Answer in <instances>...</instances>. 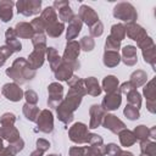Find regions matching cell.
Listing matches in <instances>:
<instances>
[{"instance_id": "6da1fadb", "label": "cell", "mask_w": 156, "mask_h": 156, "mask_svg": "<svg viewBox=\"0 0 156 156\" xmlns=\"http://www.w3.org/2000/svg\"><path fill=\"white\" fill-rule=\"evenodd\" d=\"M67 84L69 87L68 93L66 98L60 102V105L56 107V115L58 121H61L65 124H68L73 121L74 118V111L79 107L83 96L87 94L85 85H84V79L72 76L68 80Z\"/></svg>"}, {"instance_id": "7a4b0ae2", "label": "cell", "mask_w": 156, "mask_h": 156, "mask_svg": "<svg viewBox=\"0 0 156 156\" xmlns=\"http://www.w3.org/2000/svg\"><path fill=\"white\" fill-rule=\"evenodd\" d=\"M35 69L30 67L27 58L18 57L13 61L12 66L6 69V74L13 80L16 84H24L29 80H32L35 77Z\"/></svg>"}, {"instance_id": "3957f363", "label": "cell", "mask_w": 156, "mask_h": 156, "mask_svg": "<svg viewBox=\"0 0 156 156\" xmlns=\"http://www.w3.org/2000/svg\"><path fill=\"white\" fill-rule=\"evenodd\" d=\"M113 17L126 23H135L138 13L130 2H118L113 7Z\"/></svg>"}, {"instance_id": "277c9868", "label": "cell", "mask_w": 156, "mask_h": 156, "mask_svg": "<svg viewBox=\"0 0 156 156\" xmlns=\"http://www.w3.org/2000/svg\"><path fill=\"white\" fill-rule=\"evenodd\" d=\"M80 54V46H79V43L76 41V40H72V41H67L66 44V48H65V51H63V55H62V62L65 63H68L73 67V69H78L80 67V63L78 61V56Z\"/></svg>"}, {"instance_id": "5b68a950", "label": "cell", "mask_w": 156, "mask_h": 156, "mask_svg": "<svg viewBox=\"0 0 156 156\" xmlns=\"http://www.w3.org/2000/svg\"><path fill=\"white\" fill-rule=\"evenodd\" d=\"M138 46H139V49H141L145 63L151 65L152 69L156 71V45H155L152 38H150L147 35L145 39H143L138 44Z\"/></svg>"}, {"instance_id": "8992f818", "label": "cell", "mask_w": 156, "mask_h": 156, "mask_svg": "<svg viewBox=\"0 0 156 156\" xmlns=\"http://www.w3.org/2000/svg\"><path fill=\"white\" fill-rule=\"evenodd\" d=\"M15 5L18 13L29 17L39 13L41 9V0H18Z\"/></svg>"}, {"instance_id": "52a82bcc", "label": "cell", "mask_w": 156, "mask_h": 156, "mask_svg": "<svg viewBox=\"0 0 156 156\" xmlns=\"http://www.w3.org/2000/svg\"><path fill=\"white\" fill-rule=\"evenodd\" d=\"M89 130H88V126L82 123V122H77L74 123L69 129H68V136L69 140L73 141L74 144H85L87 143V138H88Z\"/></svg>"}, {"instance_id": "ba28073f", "label": "cell", "mask_w": 156, "mask_h": 156, "mask_svg": "<svg viewBox=\"0 0 156 156\" xmlns=\"http://www.w3.org/2000/svg\"><path fill=\"white\" fill-rule=\"evenodd\" d=\"M38 130L45 134H50L54 130V116L50 110H41L37 117Z\"/></svg>"}, {"instance_id": "9c48e42d", "label": "cell", "mask_w": 156, "mask_h": 156, "mask_svg": "<svg viewBox=\"0 0 156 156\" xmlns=\"http://www.w3.org/2000/svg\"><path fill=\"white\" fill-rule=\"evenodd\" d=\"M48 93H49L48 106L51 108H56L60 105V102L63 100V87L60 83L54 82V83L49 84Z\"/></svg>"}, {"instance_id": "30bf717a", "label": "cell", "mask_w": 156, "mask_h": 156, "mask_svg": "<svg viewBox=\"0 0 156 156\" xmlns=\"http://www.w3.org/2000/svg\"><path fill=\"white\" fill-rule=\"evenodd\" d=\"M1 94L10 101H13V102H17L20 101L21 99H23V95H24V91L22 90V88L16 84V83H6L2 85L1 88Z\"/></svg>"}, {"instance_id": "8fae6325", "label": "cell", "mask_w": 156, "mask_h": 156, "mask_svg": "<svg viewBox=\"0 0 156 156\" xmlns=\"http://www.w3.org/2000/svg\"><path fill=\"white\" fill-rule=\"evenodd\" d=\"M101 124H102L104 128L108 129L113 134H118L121 130H123L126 128V124L123 123V121H121L117 116L111 115V113H106L104 116Z\"/></svg>"}, {"instance_id": "7c38bea8", "label": "cell", "mask_w": 156, "mask_h": 156, "mask_svg": "<svg viewBox=\"0 0 156 156\" xmlns=\"http://www.w3.org/2000/svg\"><path fill=\"white\" fill-rule=\"evenodd\" d=\"M122 102V95L119 91H115V93H110V94H106V96L102 99L101 101V107L102 110L106 112V111H115L119 107Z\"/></svg>"}, {"instance_id": "4fadbf2b", "label": "cell", "mask_w": 156, "mask_h": 156, "mask_svg": "<svg viewBox=\"0 0 156 156\" xmlns=\"http://www.w3.org/2000/svg\"><path fill=\"white\" fill-rule=\"evenodd\" d=\"M124 27H126V35H128L129 39L136 41V44H139L143 39L147 37L146 30L138 23H127Z\"/></svg>"}, {"instance_id": "5bb4252c", "label": "cell", "mask_w": 156, "mask_h": 156, "mask_svg": "<svg viewBox=\"0 0 156 156\" xmlns=\"http://www.w3.org/2000/svg\"><path fill=\"white\" fill-rule=\"evenodd\" d=\"M78 17L80 18V21L83 23H85L89 27H91L93 24H95L99 21V16L95 12V10L88 5H80L79 11H78Z\"/></svg>"}, {"instance_id": "9a60e30c", "label": "cell", "mask_w": 156, "mask_h": 156, "mask_svg": "<svg viewBox=\"0 0 156 156\" xmlns=\"http://www.w3.org/2000/svg\"><path fill=\"white\" fill-rule=\"evenodd\" d=\"M48 48V46H46ZM46 48H34V50L29 54L27 61L30 65V67L33 69H38L44 65L45 61V52H46Z\"/></svg>"}, {"instance_id": "2e32d148", "label": "cell", "mask_w": 156, "mask_h": 156, "mask_svg": "<svg viewBox=\"0 0 156 156\" xmlns=\"http://www.w3.org/2000/svg\"><path fill=\"white\" fill-rule=\"evenodd\" d=\"M89 115H90V121H89V127L88 128L95 129V128H98V127L101 126L102 118L106 115V112L102 110V107L100 105L94 104L89 108Z\"/></svg>"}, {"instance_id": "e0dca14e", "label": "cell", "mask_w": 156, "mask_h": 156, "mask_svg": "<svg viewBox=\"0 0 156 156\" xmlns=\"http://www.w3.org/2000/svg\"><path fill=\"white\" fill-rule=\"evenodd\" d=\"M82 27H83V22L80 21L78 15H74V17L71 20V22L68 23V27L66 29V39H67V41H72L73 39H76L78 37V34L80 33Z\"/></svg>"}, {"instance_id": "ac0fdd59", "label": "cell", "mask_w": 156, "mask_h": 156, "mask_svg": "<svg viewBox=\"0 0 156 156\" xmlns=\"http://www.w3.org/2000/svg\"><path fill=\"white\" fill-rule=\"evenodd\" d=\"M121 61H123L124 65L127 66H134L138 62V56H136V48L134 45H126L122 49V57Z\"/></svg>"}, {"instance_id": "d6986e66", "label": "cell", "mask_w": 156, "mask_h": 156, "mask_svg": "<svg viewBox=\"0 0 156 156\" xmlns=\"http://www.w3.org/2000/svg\"><path fill=\"white\" fill-rule=\"evenodd\" d=\"M0 138L7 140L9 144H12V143L17 141L21 138V135L15 126H1L0 127Z\"/></svg>"}, {"instance_id": "ffe728a7", "label": "cell", "mask_w": 156, "mask_h": 156, "mask_svg": "<svg viewBox=\"0 0 156 156\" xmlns=\"http://www.w3.org/2000/svg\"><path fill=\"white\" fill-rule=\"evenodd\" d=\"M15 2L12 0H1L0 1V20L2 22H9L11 21L13 16V9Z\"/></svg>"}, {"instance_id": "44dd1931", "label": "cell", "mask_w": 156, "mask_h": 156, "mask_svg": "<svg viewBox=\"0 0 156 156\" xmlns=\"http://www.w3.org/2000/svg\"><path fill=\"white\" fill-rule=\"evenodd\" d=\"M73 71L74 69H73V67L71 65L62 62L58 66V68L54 72V74H55V78L57 80H60V82H67L73 76Z\"/></svg>"}, {"instance_id": "7402d4cb", "label": "cell", "mask_w": 156, "mask_h": 156, "mask_svg": "<svg viewBox=\"0 0 156 156\" xmlns=\"http://www.w3.org/2000/svg\"><path fill=\"white\" fill-rule=\"evenodd\" d=\"M13 29L16 32L17 38L20 37L23 39H29V38L32 39L34 35V30H33L30 23H27V22H18Z\"/></svg>"}, {"instance_id": "603a6c76", "label": "cell", "mask_w": 156, "mask_h": 156, "mask_svg": "<svg viewBox=\"0 0 156 156\" xmlns=\"http://www.w3.org/2000/svg\"><path fill=\"white\" fill-rule=\"evenodd\" d=\"M84 85H85V90L87 94L91 95V96H99L102 91L98 79L95 77H88L84 79Z\"/></svg>"}, {"instance_id": "cb8c5ba5", "label": "cell", "mask_w": 156, "mask_h": 156, "mask_svg": "<svg viewBox=\"0 0 156 156\" xmlns=\"http://www.w3.org/2000/svg\"><path fill=\"white\" fill-rule=\"evenodd\" d=\"M45 55H46V57H48V60H49L51 71L55 72V71L58 68V66L62 63V58L58 56L57 50H56L55 48H52V46L46 48V52H45Z\"/></svg>"}, {"instance_id": "d4e9b609", "label": "cell", "mask_w": 156, "mask_h": 156, "mask_svg": "<svg viewBox=\"0 0 156 156\" xmlns=\"http://www.w3.org/2000/svg\"><path fill=\"white\" fill-rule=\"evenodd\" d=\"M40 18H41V21L44 22L45 28H46L48 26H51V24L56 23V22H57V13H56V10H55L52 6L45 7V9L41 11Z\"/></svg>"}, {"instance_id": "484cf974", "label": "cell", "mask_w": 156, "mask_h": 156, "mask_svg": "<svg viewBox=\"0 0 156 156\" xmlns=\"http://www.w3.org/2000/svg\"><path fill=\"white\" fill-rule=\"evenodd\" d=\"M23 147H24V141L22 138H20L17 141L9 144V146L4 147L0 151V156H16V154L20 152Z\"/></svg>"}, {"instance_id": "4316f807", "label": "cell", "mask_w": 156, "mask_h": 156, "mask_svg": "<svg viewBox=\"0 0 156 156\" xmlns=\"http://www.w3.org/2000/svg\"><path fill=\"white\" fill-rule=\"evenodd\" d=\"M118 78L115 77V76H106L104 79H102V90L106 93V94H110V93H115V91H118Z\"/></svg>"}, {"instance_id": "83f0119b", "label": "cell", "mask_w": 156, "mask_h": 156, "mask_svg": "<svg viewBox=\"0 0 156 156\" xmlns=\"http://www.w3.org/2000/svg\"><path fill=\"white\" fill-rule=\"evenodd\" d=\"M118 138H119L121 145L124 146V147H129V146L134 145L135 141H136V138L134 136L133 132L129 130V129H127V128H124L123 130H121L118 133Z\"/></svg>"}, {"instance_id": "f1b7e54d", "label": "cell", "mask_w": 156, "mask_h": 156, "mask_svg": "<svg viewBox=\"0 0 156 156\" xmlns=\"http://www.w3.org/2000/svg\"><path fill=\"white\" fill-rule=\"evenodd\" d=\"M133 85H134V88L136 89V88H139V87H143L146 82H147V74H146V72L145 71H143V69H136V71H134L132 74H130V80H129Z\"/></svg>"}, {"instance_id": "f546056e", "label": "cell", "mask_w": 156, "mask_h": 156, "mask_svg": "<svg viewBox=\"0 0 156 156\" xmlns=\"http://www.w3.org/2000/svg\"><path fill=\"white\" fill-rule=\"evenodd\" d=\"M102 62L106 67H116L121 62V56L117 51H105L102 56Z\"/></svg>"}, {"instance_id": "4dcf8cb0", "label": "cell", "mask_w": 156, "mask_h": 156, "mask_svg": "<svg viewBox=\"0 0 156 156\" xmlns=\"http://www.w3.org/2000/svg\"><path fill=\"white\" fill-rule=\"evenodd\" d=\"M22 112L24 115V117L29 121V122H35L37 121V117L39 115V107L37 105H30V104H24L22 106Z\"/></svg>"}, {"instance_id": "1f68e13d", "label": "cell", "mask_w": 156, "mask_h": 156, "mask_svg": "<svg viewBox=\"0 0 156 156\" xmlns=\"http://www.w3.org/2000/svg\"><path fill=\"white\" fill-rule=\"evenodd\" d=\"M143 94L146 98L147 102H156V87H155V79H151L146 83V85L143 88Z\"/></svg>"}, {"instance_id": "d6a6232c", "label": "cell", "mask_w": 156, "mask_h": 156, "mask_svg": "<svg viewBox=\"0 0 156 156\" xmlns=\"http://www.w3.org/2000/svg\"><path fill=\"white\" fill-rule=\"evenodd\" d=\"M140 151L144 156H156V143L150 139L140 141Z\"/></svg>"}, {"instance_id": "836d02e7", "label": "cell", "mask_w": 156, "mask_h": 156, "mask_svg": "<svg viewBox=\"0 0 156 156\" xmlns=\"http://www.w3.org/2000/svg\"><path fill=\"white\" fill-rule=\"evenodd\" d=\"M63 30H65V24L62 22H58V21L56 23H54L51 26H48L45 28L46 34L49 37H51V38H58L63 33Z\"/></svg>"}, {"instance_id": "e575fe53", "label": "cell", "mask_w": 156, "mask_h": 156, "mask_svg": "<svg viewBox=\"0 0 156 156\" xmlns=\"http://www.w3.org/2000/svg\"><path fill=\"white\" fill-rule=\"evenodd\" d=\"M110 37H112L113 39H116L118 41H122L126 38V27H124V24H122V23L113 24L111 27V34H110Z\"/></svg>"}, {"instance_id": "d590c367", "label": "cell", "mask_w": 156, "mask_h": 156, "mask_svg": "<svg viewBox=\"0 0 156 156\" xmlns=\"http://www.w3.org/2000/svg\"><path fill=\"white\" fill-rule=\"evenodd\" d=\"M126 95H127L128 105H132V106H134L135 108L139 110L140 106H141V95H140V93L136 89H133Z\"/></svg>"}, {"instance_id": "8d00e7d4", "label": "cell", "mask_w": 156, "mask_h": 156, "mask_svg": "<svg viewBox=\"0 0 156 156\" xmlns=\"http://www.w3.org/2000/svg\"><path fill=\"white\" fill-rule=\"evenodd\" d=\"M133 134L136 138V140H140V141H145V140H149L150 139V130L144 124L136 126L134 128V130H133Z\"/></svg>"}, {"instance_id": "74e56055", "label": "cell", "mask_w": 156, "mask_h": 156, "mask_svg": "<svg viewBox=\"0 0 156 156\" xmlns=\"http://www.w3.org/2000/svg\"><path fill=\"white\" fill-rule=\"evenodd\" d=\"M58 17L62 21V23L63 22H68V23L71 22V20L74 17V13H73L72 9L69 7V5H66L58 10Z\"/></svg>"}, {"instance_id": "f35d334b", "label": "cell", "mask_w": 156, "mask_h": 156, "mask_svg": "<svg viewBox=\"0 0 156 156\" xmlns=\"http://www.w3.org/2000/svg\"><path fill=\"white\" fill-rule=\"evenodd\" d=\"M79 46H80V50H83L85 52H89L95 48V41L91 37L85 35L79 40Z\"/></svg>"}, {"instance_id": "ab89813d", "label": "cell", "mask_w": 156, "mask_h": 156, "mask_svg": "<svg viewBox=\"0 0 156 156\" xmlns=\"http://www.w3.org/2000/svg\"><path fill=\"white\" fill-rule=\"evenodd\" d=\"M123 113H124V116H126L128 119H130V121H135V119H138V118L140 117L139 110L135 108V107L132 106V105H126V107H124V110H123Z\"/></svg>"}, {"instance_id": "60d3db41", "label": "cell", "mask_w": 156, "mask_h": 156, "mask_svg": "<svg viewBox=\"0 0 156 156\" xmlns=\"http://www.w3.org/2000/svg\"><path fill=\"white\" fill-rule=\"evenodd\" d=\"M121 49V41L113 39L112 37H107L105 41V51H117Z\"/></svg>"}, {"instance_id": "b9f144b4", "label": "cell", "mask_w": 156, "mask_h": 156, "mask_svg": "<svg viewBox=\"0 0 156 156\" xmlns=\"http://www.w3.org/2000/svg\"><path fill=\"white\" fill-rule=\"evenodd\" d=\"M32 44L34 48H46V37L44 33L34 34L32 38Z\"/></svg>"}, {"instance_id": "7bdbcfd3", "label": "cell", "mask_w": 156, "mask_h": 156, "mask_svg": "<svg viewBox=\"0 0 156 156\" xmlns=\"http://www.w3.org/2000/svg\"><path fill=\"white\" fill-rule=\"evenodd\" d=\"M87 144H89L90 146H102L104 145V140L99 134L89 133L88 138H87Z\"/></svg>"}, {"instance_id": "ee69618b", "label": "cell", "mask_w": 156, "mask_h": 156, "mask_svg": "<svg viewBox=\"0 0 156 156\" xmlns=\"http://www.w3.org/2000/svg\"><path fill=\"white\" fill-rule=\"evenodd\" d=\"M12 54H13L12 49H11L10 46H7L6 44L2 45V46H0V67L6 62V60H7Z\"/></svg>"}, {"instance_id": "f6af8a7d", "label": "cell", "mask_w": 156, "mask_h": 156, "mask_svg": "<svg viewBox=\"0 0 156 156\" xmlns=\"http://www.w3.org/2000/svg\"><path fill=\"white\" fill-rule=\"evenodd\" d=\"M30 26H32V28H33V30H34V34L44 33V32H45V24H44V22L41 21L40 17H35L34 20H32Z\"/></svg>"}, {"instance_id": "bcb514c9", "label": "cell", "mask_w": 156, "mask_h": 156, "mask_svg": "<svg viewBox=\"0 0 156 156\" xmlns=\"http://www.w3.org/2000/svg\"><path fill=\"white\" fill-rule=\"evenodd\" d=\"M16 122V116L12 112H5L0 117V123L1 126H13Z\"/></svg>"}, {"instance_id": "7dc6e473", "label": "cell", "mask_w": 156, "mask_h": 156, "mask_svg": "<svg viewBox=\"0 0 156 156\" xmlns=\"http://www.w3.org/2000/svg\"><path fill=\"white\" fill-rule=\"evenodd\" d=\"M89 32H90V37L91 38H98L104 33V24L100 21H98L95 24H93L90 27Z\"/></svg>"}, {"instance_id": "c3c4849f", "label": "cell", "mask_w": 156, "mask_h": 156, "mask_svg": "<svg viewBox=\"0 0 156 156\" xmlns=\"http://www.w3.org/2000/svg\"><path fill=\"white\" fill-rule=\"evenodd\" d=\"M23 98L26 99V102H27V104H30V105H37V102H38V100H39L38 94H37L34 90H32V89L26 90Z\"/></svg>"}, {"instance_id": "681fc988", "label": "cell", "mask_w": 156, "mask_h": 156, "mask_svg": "<svg viewBox=\"0 0 156 156\" xmlns=\"http://www.w3.org/2000/svg\"><path fill=\"white\" fill-rule=\"evenodd\" d=\"M104 147H105V155H108V156H116L122 150L117 144H113V143H110Z\"/></svg>"}, {"instance_id": "f907efd6", "label": "cell", "mask_w": 156, "mask_h": 156, "mask_svg": "<svg viewBox=\"0 0 156 156\" xmlns=\"http://www.w3.org/2000/svg\"><path fill=\"white\" fill-rule=\"evenodd\" d=\"M6 45H7V46H10V48L12 49V51H13V52H18V51H21V50H22V44H21V41H20L17 38H15V39H10V40H6Z\"/></svg>"}, {"instance_id": "816d5d0a", "label": "cell", "mask_w": 156, "mask_h": 156, "mask_svg": "<svg viewBox=\"0 0 156 156\" xmlns=\"http://www.w3.org/2000/svg\"><path fill=\"white\" fill-rule=\"evenodd\" d=\"M35 145H37V149H39V150H41V151H44V152L48 151L49 147H50V143H49L46 139H43V138L37 139Z\"/></svg>"}, {"instance_id": "f5cc1de1", "label": "cell", "mask_w": 156, "mask_h": 156, "mask_svg": "<svg viewBox=\"0 0 156 156\" xmlns=\"http://www.w3.org/2000/svg\"><path fill=\"white\" fill-rule=\"evenodd\" d=\"M118 88H119V93H121V94H128L130 90L135 89L134 85H133L130 82H124V83H122L121 87H118Z\"/></svg>"}, {"instance_id": "db71d44e", "label": "cell", "mask_w": 156, "mask_h": 156, "mask_svg": "<svg viewBox=\"0 0 156 156\" xmlns=\"http://www.w3.org/2000/svg\"><path fill=\"white\" fill-rule=\"evenodd\" d=\"M69 156H84V146H72L69 149Z\"/></svg>"}, {"instance_id": "11a10c76", "label": "cell", "mask_w": 156, "mask_h": 156, "mask_svg": "<svg viewBox=\"0 0 156 156\" xmlns=\"http://www.w3.org/2000/svg\"><path fill=\"white\" fill-rule=\"evenodd\" d=\"M15 38H17L15 29H13V28H7V29H6V32H5V40L15 39Z\"/></svg>"}, {"instance_id": "9f6ffc18", "label": "cell", "mask_w": 156, "mask_h": 156, "mask_svg": "<svg viewBox=\"0 0 156 156\" xmlns=\"http://www.w3.org/2000/svg\"><path fill=\"white\" fill-rule=\"evenodd\" d=\"M66 5H69V2L67 0H56V1H54V6L52 7L55 10H60L61 7H63Z\"/></svg>"}, {"instance_id": "6f0895ef", "label": "cell", "mask_w": 156, "mask_h": 156, "mask_svg": "<svg viewBox=\"0 0 156 156\" xmlns=\"http://www.w3.org/2000/svg\"><path fill=\"white\" fill-rule=\"evenodd\" d=\"M149 130H150V139L155 140V139H156V127H152V128H150Z\"/></svg>"}, {"instance_id": "680465c9", "label": "cell", "mask_w": 156, "mask_h": 156, "mask_svg": "<svg viewBox=\"0 0 156 156\" xmlns=\"http://www.w3.org/2000/svg\"><path fill=\"white\" fill-rule=\"evenodd\" d=\"M44 155V151H41V150H39V149H35L34 151H32V154H30V156H43Z\"/></svg>"}, {"instance_id": "91938a15", "label": "cell", "mask_w": 156, "mask_h": 156, "mask_svg": "<svg viewBox=\"0 0 156 156\" xmlns=\"http://www.w3.org/2000/svg\"><path fill=\"white\" fill-rule=\"evenodd\" d=\"M116 156H134L130 151H123V150H121Z\"/></svg>"}, {"instance_id": "94428289", "label": "cell", "mask_w": 156, "mask_h": 156, "mask_svg": "<svg viewBox=\"0 0 156 156\" xmlns=\"http://www.w3.org/2000/svg\"><path fill=\"white\" fill-rule=\"evenodd\" d=\"M4 149V144H2V138H0V151Z\"/></svg>"}, {"instance_id": "6125c7cd", "label": "cell", "mask_w": 156, "mask_h": 156, "mask_svg": "<svg viewBox=\"0 0 156 156\" xmlns=\"http://www.w3.org/2000/svg\"><path fill=\"white\" fill-rule=\"evenodd\" d=\"M48 156H58V155H56V154H50V155H48Z\"/></svg>"}, {"instance_id": "be15d7a7", "label": "cell", "mask_w": 156, "mask_h": 156, "mask_svg": "<svg viewBox=\"0 0 156 156\" xmlns=\"http://www.w3.org/2000/svg\"><path fill=\"white\" fill-rule=\"evenodd\" d=\"M140 156H144V155H140Z\"/></svg>"}]
</instances>
